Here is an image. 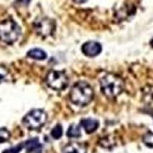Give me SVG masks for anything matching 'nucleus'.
<instances>
[{
  "label": "nucleus",
  "instance_id": "f257e3e1",
  "mask_svg": "<svg viewBox=\"0 0 153 153\" xmlns=\"http://www.w3.org/2000/svg\"><path fill=\"white\" fill-rule=\"evenodd\" d=\"M69 98H71V101L75 106L84 107V106H87L92 101V98H94V89L89 86L86 81H78L76 84L72 86Z\"/></svg>",
  "mask_w": 153,
  "mask_h": 153
},
{
  "label": "nucleus",
  "instance_id": "f03ea898",
  "mask_svg": "<svg viewBox=\"0 0 153 153\" xmlns=\"http://www.w3.org/2000/svg\"><path fill=\"white\" fill-rule=\"evenodd\" d=\"M101 91L107 98H117L123 94L124 91V81L115 74H106L101 76L100 80Z\"/></svg>",
  "mask_w": 153,
  "mask_h": 153
},
{
  "label": "nucleus",
  "instance_id": "7ed1b4c3",
  "mask_svg": "<svg viewBox=\"0 0 153 153\" xmlns=\"http://www.w3.org/2000/svg\"><path fill=\"white\" fill-rule=\"evenodd\" d=\"M20 34H22V29L16 20L5 19L3 22H0V40L3 43H6V45L16 43L19 40Z\"/></svg>",
  "mask_w": 153,
  "mask_h": 153
},
{
  "label": "nucleus",
  "instance_id": "20e7f679",
  "mask_svg": "<svg viewBox=\"0 0 153 153\" xmlns=\"http://www.w3.org/2000/svg\"><path fill=\"white\" fill-rule=\"evenodd\" d=\"M48 117H46V112L42 110V109H34L31 110L29 113L25 115V118H23V126L26 127L28 130H37V129H40V127L46 123Z\"/></svg>",
  "mask_w": 153,
  "mask_h": 153
},
{
  "label": "nucleus",
  "instance_id": "39448f33",
  "mask_svg": "<svg viewBox=\"0 0 153 153\" xmlns=\"http://www.w3.org/2000/svg\"><path fill=\"white\" fill-rule=\"evenodd\" d=\"M46 84L54 91H65L69 84V78L61 71H51L46 76Z\"/></svg>",
  "mask_w": 153,
  "mask_h": 153
},
{
  "label": "nucleus",
  "instance_id": "423d86ee",
  "mask_svg": "<svg viewBox=\"0 0 153 153\" xmlns=\"http://www.w3.org/2000/svg\"><path fill=\"white\" fill-rule=\"evenodd\" d=\"M34 29H35V34H38L43 38L51 37L55 31V22L52 19H49V17H42V19H38L35 22Z\"/></svg>",
  "mask_w": 153,
  "mask_h": 153
},
{
  "label": "nucleus",
  "instance_id": "0eeeda50",
  "mask_svg": "<svg viewBox=\"0 0 153 153\" xmlns=\"http://www.w3.org/2000/svg\"><path fill=\"white\" fill-rule=\"evenodd\" d=\"M101 49H103V48H101V43H98V42H86L81 46V52L86 57L94 58V57H97L101 52Z\"/></svg>",
  "mask_w": 153,
  "mask_h": 153
},
{
  "label": "nucleus",
  "instance_id": "6e6552de",
  "mask_svg": "<svg viewBox=\"0 0 153 153\" xmlns=\"http://www.w3.org/2000/svg\"><path fill=\"white\" fill-rule=\"evenodd\" d=\"M61 153H87V146L83 143H69L63 147Z\"/></svg>",
  "mask_w": 153,
  "mask_h": 153
},
{
  "label": "nucleus",
  "instance_id": "1a4fd4ad",
  "mask_svg": "<svg viewBox=\"0 0 153 153\" xmlns=\"http://www.w3.org/2000/svg\"><path fill=\"white\" fill-rule=\"evenodd\" d=\"M80 127H83V130H84L86 133H94L98 127H100V123H98V120H95V118H84V120H81Z\"/></svg>",
  "mask_w": 153,
  "mask_h": 153
},
{
  "label": "nucleus",
  "instance_id": "9d476101",
  "mask_svg": "<svg viewBox=\"0 0 153 153\" xmlns=\"http://www.w3.org/2000/svg\"><path fill=\"white\" fill-rule=\"evenodd\" d=\"M25 149H26L28 153H42L43 146L40 144V141L37 138H34V139H29V141L25 143Z\"/></svg>",
  "mask_w": 153,
  "mask_h": 153
},
{
  "label": "nucleus",
  "instance_id": "9b49d317",
  "mask_svg": "<svg viewBox=\"0 0 153 153\" xmlns=\"http://www.w3.org/2000/svg\"><path fill=\"white\" fill-rule=\"evenodd\" d=\"M28 57H29V58H32V60H37V61H43V60H46L48 54L45 52L43 49H38V48H34V49L28 51Z\"/></svg>",
  "mask_w": 153,
  "mask_h": 153
},
{
  "label": "nucleus",
  "instance_id": "f8f14e48",
  "mask_svg": "<svg viewBox=\"0 0 153 153\" xmlns=\"http://www.w3.org/2000/svg\"><path fill=\"white\" fill-rule=\"evenodd\" d=\"M115 139H117V138H115L113 135L110 136H104V138H101V141H100V146L101 147H104V149H112L115 144H117V141H115Z\"/></svg>",
  "mask_w": 153,
  "mask_h": 153
},
{
  "label": "nucleus",
  "instance_id": "ddd939ff",
  "mask_svg": "<svg viewBox=\"0 0 153 153\" xmlns=\"http://www.w3.org/2000/svg\"><path fill=\"white\" fill-rule=\"evenodd\" d=\"M68 136H69L71 139H78V138L81 136L80 126H75V124H72V126L69 127V130H68Z\"/></svg>",
  "mask_w": 153,
  "mask_h": 153
},
{
  "label": "nucleus",
  "instance_id": "4468645a",
  "mask_svg": "<svg viewBox=\"0 0 153 153\" xmlns=\"http://www.w3.org/2000/svg\"><path fill=\"white\" fill-rule=\"evenodd\" d=\"M144 100L147 101L150 106H153V86L152 87H147L146 91H144Z\"/></svg>",
  "mask_w": 153,
  "mask_h": 153
},
{
  "label": "nucleus",
  "instance_id": "2eb2a0df",
  "mask_svg": "<svg viewBox=\"0 0 153 153\" xmlns=\"http://www.w3.org/2000/svg\"><path fill=\"white\" fill-rule=\"evenodd\" d=\"M61 135H63V127L58 124V126H55L54 129H52V132H51V136H52L54 139H60Z\"/></svg>",
  "mask_w": 153,
  "mask_h": 153
},
{
  "label": "nucleus",
  "instance_id": "dca6fc26",
  "mask_svg": "<svg viewBox=\"0 0 153 153\" xmlns=\"http://www.w3.org/2000/svg\"><path fill=\"white\" fill-rule=\"evenodd\" d=\"M9 136H11V132L8 130V129H0V144L2 143H6L8 139H9Z\"/></svg>",
  "mask_w": 153,
  "mask_h": 153
},
{
  "label": "nucleus",
  "instance_id": "f3484780",
  "mask_svg": "<svg viewBox=\"0 0 153 153\" xmlns=\"http://www.w3.org/2000/svg\"><path fill=\"white\" fill-rule=\"evenodd\" d=\"M8 78H9V72H8V69L3 68V66H0V83L8 81Z\"/></svg>",
  "mask_w": 153,
  "mask_h": 153
},
{
  "label": "nucleus",
  "instance_id": "a211bd4d",
  "mask_svg": "<svg viewBox=\"0 0 153 153\" xmlns=\"http://www.w3.org/2000/svg\"><path fill=\"white\" fill-rule=\"evenodd\" d=\"M143 143H144L146 146H149V147L153 149V133H147V135H144Z\"/></svg>",
  "mask_w": 153,
  "mask_h": 153
},
{
  "label": "nucleus",
  "instance_id": "6ab92c4d",
  "mask_svg": "<svg viewBox=\"0 0 153 153\" xmlns=\"http://www.w3.org/2000/svg\"><path fill=\"white\" fill-rule=\"evenodd\" d=\"M23 147H25V143H23V144H19V146H16V147H11V149L5 150L3 153H19V152H20Z\"/></svg>",
  "mask_w": 153,
  "mask_h": 153
},
{
  "label": "nucleus",
  "instance_id": "aec40b11",
  "mask_svg": "<svg viewBox=\"0 0 153 153\" xmlns=\"http://www.w3.org/2000/svg\"><path fill=\"white\" fill-rule=\"evenodd\" d=\"M29 2H31V0H17V2L14 3V6H19V5H25V6H26Z\"/></svg>",
  "mask_w": 153,
  "mask_h": 153
},
{
  "label": "nucleus",
  "instance_id": "412c9836",
  "mask_svg": "<svg viewBox=\"0 0 153 153\" xmlns=\"http://www.w3.org/2000/svg\"><path fill=\"white\" fill-rule=\"evenodd\" d=\"M74 2H75V3H84L86 0H74Z\"/></svg>",
  "mask_w": 153,
  "mask_h": 153
},
{
  "label": "nucleus",
  "instance_id": "4be33fe9",
  "mask_svg": "<svg viewBox=\"0 0 153 153\" xmlns=\"http://www.w3.org/2000/svg\"><path fill=\"white\" fill-rule=\"evenodd\" d=\"M150 46L153 48V38H152V40H150Z\"/></svg>",
  "mask_w": 153,
  "mask_h": 153
}]
</instances>
